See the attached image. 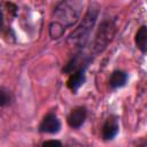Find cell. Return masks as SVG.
<instances>
[{"label":"cell","mask_w":147,"mask_h":147,"mask_svg":"<svg viewBox=\"0 0 147 147\" xmlns=\"http://www.w3.org/2000/svg\"><path fill=\"white\" fill-rule=\"evenodd\" d=\"M83 7L84 2L78 0H65L59 2L53 13V22L65 30V28L72 26L78 21Z\"/></svg>","instance_id":"6da1fadb"},{"label":"cell","mask_w":147,"mask_h":147,"mask_svg":"<svg viewBox=\"0 0 147 147\" xmlns=\"http://www.w3.org/2000/svg\"><path fill=\"white\" fill-rule=\"evenodd\" d=\"M98 15H99L98 7L95 5L90 6V8L87 9V11H86L83 21L80 22V24L70 34L69 41L74 42L78 47H84L85 44L87 42L90 36H91V32H92V29H93V26L96 22Z\"/></svg>","instance_id":"7a4b0ae2"},{"label":"cell","mask_w":147,"mask_h":147,"mask_svg":"<svg viewBox=\"0 0 147 147\" xmlns=\"http://www.w3.org/2000/svg\"><path fill=\"white\" fill-rule=\"evenodd\" d=\"M116 25L113 20H105L95 34V39L92 45L93 54H100L105 51V48L108 46V44L111 41L114 34H115Z\"/></svg>","instance_id":"3957f363"},{"label":"cell","mask_w":147,"mask_h":147,"mask_svg":"<svg viewBox=\"0 0 147 147\" xmlns=\"http://www.w3.org/2000/svg\"><path fill=\"white\" fill-rule=\"evenodd\" d=\"M61 129V123L54 113H48L39 125V131L44 133H57Z\"/></svg>","instance_id":"277c9868"},{"label":"cell","mask_w":147,"mask_h":147,"mask_svg":"<svg viewBox=\"0 0 147 147\" xmlns=\"http://www.w3.org/2000/svg\"><path fill=\"white\" fill-rule=\"evenodd\" d=\"M86 108L85 107H76L75 109L71 110V113L68 116V124L72 129H78L80 127L85 119H86Z\"/></svg>","instance_id":"5b68a950"},{"label":"cell","mask_w":147,"mask_h":147,"mask_svg":"<svg viewBox=\"0 0 147 147\" xmlns=\"http://www.w3.org/2000/svg\"><path fill=\"white\" fill-rule=\"evenodd\" d=\"M119 125H118V119L115 116H110L106 119L103 126H102V138L105 140H111L116 137L118 133Z\"/></svg>","instance_id":"8992f818"},{"label":"cell","mask_w":147,"mask_h":147,"mask_svg":"<svg viewBox=\"0 0 147 147\" xmlns=\"http://www.w3.org/2000/svg\"><path fill=\"white\" fill-rule=\"evenodd\" d=\"M85 68H80L72 74H70V77L68 79V87L71 91H77L85 82Z\"/></svg>","instance_id":"52a82bcc"},{"label":"cell","mask_w":147,"mask_h":147,"mask_svg":"<svg viewBox=\"0 0 147 147\" xmlns=\"http://www.w3.org/2000/svg\"><path fill=\"white\" fill-rule=\"evenodd\" d=\"M127 82V74L122 70H115L109 78V86L111 88H119Z\"/></svg>","instance_id":"ba28073f"},{"label":"cell","mask_w":147,"mask_h":147,"mask_svg":"<svg viewBox=\"0 0 147 147\" xmlns=\"http://www.w3.org/2000/svg\"><path fill=\"white\" fill-rule=\"evenodd\" d=\"M136 45L137 47L142 52L146 53L147 51V28L145 25H142L136 33V38H134Z\"/></svg>","instance_id":"9c48e42d"},{"label":"cell","mask_w":147,"mask_h":147,"mask_svg":"<svg viewBox=\"0 0 147 147\" xmlns=\"http://www.w3.org/2000/svg\"><path fill=\"white\" fill-rule=\"evenodd\" d=\"M64 33V29L62 26H60L59 24L52 22L49 24V36L53 38V39H57L60 38L62 34Z\"/></svg>","instance_id":"30bf717a"},{"label":"cell","mask_w":147,"mask_h":147,"mask_svg":"<svg viewBox=\"0 0 147 147\" xmlns=\"http://www.w3.org/2000/svg\"><path fill=\"white\" fill-rule=\"evenodd\" d=\"M9 100H10L9 94L6 91H3V90L0 88V107L8 105L9 103Z\"/></svg>","instance_id":"8fae6325"},{"label":"cell","mask_w":147,"mask_h":147,"mask_svg":"<svg viewBox=\"0 0 147 147\" xmlns=\"http://www.w3.org/2000/svg\"><path fill=\"white\" fill-rule=\"evenodd\" d=\"M41 147H63L59 140H46Z\"/></svg>","instance_id":"7c38bea8"},{"label":"cell","mask_w":147,"mask_h":147,"mask_svg":"<svg viewBox=\"0 0 147 147\" xmlns=\"http://www.w3.org/2000/svg\"><path fill=\"white\" fill-rule=\"evenodd\" d=\"M2 25H3V15H2V13L0 11V29L2 28Z\"/></svg>","instance_id":"4fadbf2b"}]
</instances>
